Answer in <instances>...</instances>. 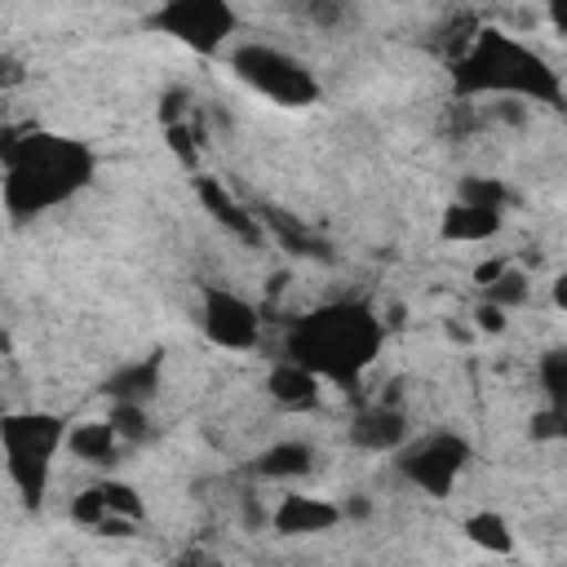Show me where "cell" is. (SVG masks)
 Listing matches in <instances>:
<instances>
[{"mask_svg": "<svg viewBox=\"0 0 567 567\" xmlns=\"http://www.w3.org/2000/svg\"><path fill=\"white\" fill-rule=\"evenodd\" d=\"M385 319L368 301H323L284 332V354L319 372L337 390H354L385 346Z\"/></svg>", "mask_w": 567, "mask_h": 567, "instance_id": "obj_1", "label": "cell"}, {"mask_svg": "<svg viewBox=\"0 0 567 567\" xmlns=\"http://www.w3.org/2000/svg\"><path fill=\"white\" fill-rule=\"evenodd\" d=\"M93 173H97V155L75 137L44 133V128H31L27 137L9 133L0 199L13 221H27L80 195L93 182Z\"/></svg>", "mask_w": 567, "mask_h": 567, "instance_id": "obj_2", "label": "cell"}, {"mask_svg": "<svg viewBox=\"0 0 567 567\" xmlns=\"http://www.w3.org/2000/svg\"><path fill=\"white\" fill-rule=\"evenodd\" d=\"M452 84L461 97H523V102H558L563 80L558 71L523 40L483 27L470 35V44L452 58Z\"/></svg>", "mask_w": 567, "mask_h": 567, "instance_id": "obj_3", "label": "cell"}, {"mask_svg": "<svg viewBox=\"0 0 567 567\" xmlns=\"http://www.w3.org/2000/svg\"><path fill=\"white\" fill-rule=\"evenodd\" d=\"M66 421L58 412H9L0 421V447H4V470L9 483L18 487L22 505L40 509L53 474V456L66 447Z\"/></svg>", "mask_w": 567, "mask_h": 567, "instance_id": "obj_4", "label": "cell"}, {"mask_svg": "<svg viewBox=\"0 0 567 567\" xmlns=\"http://www.w3.org/2000/svg\"><path fill=\"white\" fill-rule=\"evenodd\" d=\"M230 71L261 97H270L275 106H310L319 102V75L288 49L248 40L230 53Z\"/></svg>", "mask_w": 567, "mask_h": 567, "instance_id": "obj_5", "label": "cell"}, {"mask_svg": "<svg viewBox=\"0 0 567 567\" xmlns=\"http://www.w3.org/2000/svg\"><path fill=\"white\" fill-rule=\"evenodd\" d=\"M146 22L190 53H221L239 31V13L230 0H164Z\"/></svg>", "mask_w": 567, "mask_h": 567, "instance_id": "obj_6", "label": "cell"}, {"mask_svg": "<svg viewBox=\"0 0 567 567\" xmlns=\"http://www.w3.org/2000/svg\"><path fill=\"white\" fill-rule=\"evenodd\" d=\"M465 465H470V443L461 434H452V430H434V434L412 439V443H403L394 452V470L416 492H425L434 501L452 496V487H456V478H461Z\"/></svg>", "mask_w": 567, "mask_h": 567, "instance_id": "obj_7", "label": "cell"}, {"mask_svg": "<svg viewBox=\"0 0 567 567\" xmlns=\"http://www.w3.org/2000/svg\"><path fill=\"white\" fill-rule=\"evenodd\" d=\"M199 328L221 350H252L261 341V315L248 297L230 288H204L199 301Z\"/></svg>", "mask_w": 567, "mask_h": 567, "instance_id": "obj_8", "label": "cell"}, {"mask_svg": "<svg viewBox=\"0 0 567 567\" xmlns=\"http://www.w3.org/2000/svg\"><path fill=\"white\" fill-rule=\"evenodd\" d=\"M195 199H199V204H204V213H208L221 230H230L239 244H252V248H261V244H266V235H270V230H266V221H261L257 213H248V208H244V204H239V199H235L217 177L195 173Z\"/></svg>", "mask_w": 567, "mask_h": 567, "instance_id": "obj_9", "label": "cell"}, {"mask_svg": "<svg viewBox=\"0 0 567 567\" xmlns=\"http://www.w3.org/2000/svg\"><path fill=\"white\" fill-rule=\"evenodd\" d=\"M408 430L412 425H408L403 403H385V399H377L350 416V443L363 452H399L408 443Z\"/></svg>", "mask_w": 567, "mask_h": 567, "instance_id": "obj_10", "label": "cell"}, {"mask_svg": "<svg viewBox=\"0 0 567 567\" xmlns=\"http://www.w3.org/2000/svg\"><path fill=\"white\" fill-rule=\"evenodd\" d=\"M337 523H346V509L328 496H306V492H288L270 514V527L279 536H315V532H332Z\"/></svg>", "mask_w": 567, "mask_h": 567, "instance_id": "obj_11", "label": "cell"}, {"mask_svg": "<svg viewBox=\"0 0 567 567\" xmlns=\"http://www.w3.org/2000/svg\"><path fill=\"white\" fill-rule=\"evenodd\" d=\"M159 372H164V350H151L142 359H128L124 368H115L102 381V394L111 403H151L159 390Z\"/></svg>", "mask_w": 567, "mask_h": 567, "instance_id": "obj_12", "label": "cell"}, {"mask_svg": "<svg viewBox=\"0 0 567 567\" xmlns=\"http://www.w3.org/2000/svg\"><path fill=\"white\" fill-rule=\"evenodd\" d=\"M319 385H323V377L310 372L306 363L288 359V354H284V359L270 368V377H266V394H270L284 412H306V408H315V403H319Z\"/></svg>", "mask_w": 567, "mask_h": 567, "instance_id": "obj_13", "label": "cell"}, {"mask_svg": "<svg viewBox=\"0 0 567 567\" xmlns=\"http://www.w3.org/2000/svg\"><path fill=\"white\" fill-rule=\"evenodd\" d=\"M505 226L501 208H483V204H465V199H452L439 217V235L447 244H483V239H496Z\"/></svg>", "mask_w": 567, "mask_h": 567, "instance_id": "obj_14", "label": "cell"}, {"mask_svg": "<svg viewBox=\"0 0 567 567\" xmlns=\"http://www.w3.org/2000/svg\"><path fill=\"white\" fill-rule=\"evenodd\" d=\"M120 447H124V439L111 421H80L66 430V452L84 465H111L120 456Z\"/></svg>", "mask_w": 567, "mask_h": 567, "instance_id": "obj_15", "label": "cell"}, {"mask_svg": "<svg viewBox=\"0 0 567 567\" xmlns=\"http://www.w3.org/2000/svg\"><path fill=\"white\" fill-rule=\"evenodd\" d=\"M252 470H257L261 478H301V474L315 470V447L301 443V439H279V443H270L266 452H257Z\"/></svg>", "mask_w": 567, "mask_h": 567, "instance_id": "obj_16", "label": "cell"}, {"mask_svg": "<svg viewBox=\"0 0 567 567\" xmlns=\"http://www.w3.org/2000/svg\"><path fill=\"white\" fill-rule=\"evenodd\" d=\"M461 532H465L478 549H487V554H514V532H509L505 514H496V509H474V514H465Z\"/></svg>", "mask_w": 567, "mask_h": 567, "instance_id": "obj_17", "label": "cell"}, {"mask_svg": "<svg viewBox=\"0 0 567 567\" xmlns=\"http://www.w3.org/2000/svg\"><path fill=\"white\" fill-rule=\"evenodd\" d=\"M261 221H266V230H270V235H275V239L288 248V252H297V257H323V261L332 257V252H328V244H323L319 235H310L306 226H297L292 217H279V213H261Z\"/></svg>", "mask_w": 567, "mask_h": 567, "instance_id": "obj_18", "label": "cell"}, {"mask_svg": "<svg viewBox=\"0 0 567 567\" xmlns=\"http://www.w3.org/2000/svg\"><path fill=\"white\" fill-rule=\"evenodd\" d=\"M536 377H540V390H545V403L554 408H567V346H554L540 354L536 363Z\"/></svg>", "mask_w": 567, "mask_h": 567, "instance_id": "obj_19", "label": "cell"}, {"mask_svg": "<svg viewBox=\"0 0 567 567\" xmlns=\"http://www.w3.org/2000/svg\"><path fill=\"white\" fill-rule=\"evenodd\" d=\"M456 199H465V204H483V208H501V213H505V204H509V190H505V182H501V177H483V173H470V177H461V186H456Z\"/></svg>", "mask_w": 567, "mask_h": 567, "instance_id": "obj_20", "label": "cell"}, {"mask_svg": "<svg viewBox=\"0 0 567 567\" xmlns=\"http://www.w3.org/2000/svg\"><path fill=\"white\" fill-rule=\"evenodd\" d=\"M527 292H532V279H527L518 266H505V270L483 288V297H487V301H496V306H505V310L523 306V301H527Z\"/></svg>", "mask_w": 567, "mask_h": 567, "instance_id": "obj_21", "label": "cell"}, {"mask_svg": "<svg viewBox=\"0 0 567 567\" xmlns=\"http://www.w3.org/2000/svg\"><path fill=\"white\" fill-rule=\"evenodd\" d=\"M106 421L120 430L124 443H142V439L151 434V412H146V403H111Z\"/></svg>", "mask_w": 567, "mask_h": 567, "instance_id": "obj_22", "label": "cell"}, {"mask_svg": "<svg viewBox=\"0 0 567 567\" xmlns=\"http://www.w3.org/2000/svg\"><path fill=\"white\" fill-rule=\"evenodd\" d=\"M97 492H102V501H106V514H124V518H146V505H142V496L128 487V483H120V478H102L97 483Z\"/></svg>", "mask_w": 567, "mask_h": 567, "instance_id": "obj_23", "label": "cell"}, {"mask_svg": "<svg viewBox=\"0 0 567 567\" xmlns=\"http://www.w3.org/2000/svg\"><path fill=\"white\" fill-rule=\"evenodd\" d=\"M164 137H168V151H173V155H177L186 168H195V164H199V146H195V137H199V133L190 128V120L168 124V128H164Z\"/></svg>", "mask_w": 567, "mask_h": 567, "instance_id": "obj_24", "label": "cell"}, {"mask_svg": "<svg viewBox=\"0 0 567 567\" xmlns=\"http://www.w3.org/2000/svg\"><path fill=\"white\" fill-rule=\"evenodd\" d=\"M532 439H540V443L567 439V408H554V403H545V408L532 416Z\"/></svg>", "mask_w": 567, "mask_h": 567, "instance_id": "obj_25", "label": "cell"}, {"mask_svg": "<svg viewBox=\"0 0 567 567\" xmlns=\"http://www.w3.org/2000/svg\"><path fill=\"white\" fill-rule=\"evenodd\" d=\"M71 518H75V523H84V527H97V523L106 518V501H102L97 483H93V487H84V492L71 501Z\"/></svg>", "mask_w": 567, "mask_h": 567, "instance_id": "obj_26", "label": "cell"}, {"mask_svg": "<svg viewBox=\"0 0 567 567\" xmlns=\"http://www.w3.org/2000/svg\"><path fill=\"white\" fill-rule=\"evenodd\" d=\"M505 315H509L505 306H496V301L478 297V306H474V328H478L483 337H501V332L509 328V319H505Z\"/></svg>", "mask_w": 567, "mask_h": 567, "instance_id": "obj_27", "label": "cell"}, {"mask_svg": "<svg viewBox=\"0 0 567 567\" xmlns=\"http://www.w3.org/2000/svg\"><path fill=\"white\" fill-rule=\"evenodd\" d=\"M186 111H190V89H168V93L159 97V124H164V128H168V124H182Z\"/></svg>", "mask_w": 567, "mask_h": 567, "instance_id": "obj_28", "label": "cell"}, {"mask_svg": "<svg viewBox=\"0 0 567 567\" xmlns=\"http://www.w3.org/2000/svg\"><path fill=\"white\" fill-rule=\"evenodd\" d=\"M505 266H509V257H487V261H478V266H474V284H478V288H487Z\"/></svg>", "mask_w": 567, "mask_h": 567, "instance_id": "obj_29", "label": "cell"}, {"mask_svg": "<svg viewBox=\"0 0 567 567\" xmlns=\"http://www.w3.org/2000/svg\"><path fill=\"white\" fill-rule=\"evenodd\" d=\"M310 18L323 22V27H332L341 18V0H310Z\"/></svg>", "mask_w": 567, "mask_h": 567, "instance_id": "obj_30", "label": "cell"}, {"mask_svg": "<svg viewBox=\"0 0 567 567\" xmlns=\"http://www.w3.org/2000/svg\"><path fill=\"white\" fill-rule=\"evenodd\" d=\"M545 13H549V27L567 35V0H545Z\"/></svg>", "mask_w": 567, "mask_h": 567, "instance_id": "obj_31", "label": "cell"}, {"mask_svg": "<svg viewBox=\"0 0 567 567\" xmlns=\"http://www.w3.org/2000/svg\"><path fill=\"white\" fill-rule=\"evenodd\" d=\"M549 301H554L558 310H567V270L554 275V284H549Z\"/></svg>", "mask_w": 567, "mask_h": 567, "instance_id": "obj_32", "label": "cell"}, {"mask_svg": "<svg viewBox=\"0 0 567 567\" xmlns=\"http://www.w3.org/2000/svg\"><path fill=\"white\" fill-rule=\"evenodd\" d=\"M403 315H408V310H403V306H399V301H394V306H385V315H381V319H385V328H390V332H399V328H403V323H408V319H403Z\"/></svg>", "mask_w": 567, "mask_h": 567, "instance_id": "obj_33", "label": "cell"}]
</instances>
